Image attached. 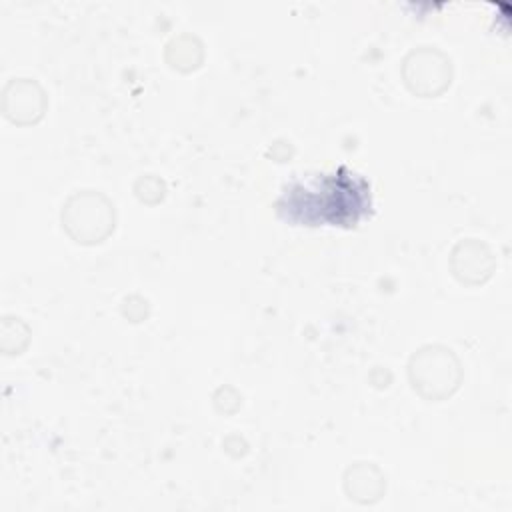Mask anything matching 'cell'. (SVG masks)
<instances>
[{
    "label": "cell",
    "instance_id": "cell-1",
    "mask_svg": "<svg viewBox=\"0 0 512 512\" xmlns=\"http://www.w3.org/2000/svg\"><path fill=\"white\" fill-rule=\"evenodd\" d=\"M372 210L370 184L340 166L332 174L318 176L306 184H292L278 200V212L284 220L316 224L354 226Z\"/></svg>",
    "mask_w": 512,
    "mask_h": 512
}]
</instances>
